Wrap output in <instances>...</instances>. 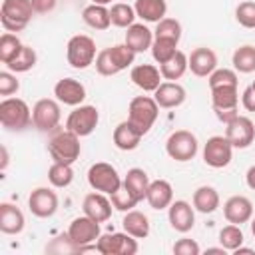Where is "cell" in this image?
<instances>
[{
	"label": "cell",
	"mask_w": 255,
	"mask_h": 255,
	"mask_svg": "<svg viewBox=\"0 0 255 255\" xmlns=\"http://www.w3.org/2000/svg\"><path fill=\"white\" fill-rule=\"evenodd\" d=\"M48 153L52 155L54 161L60 163H74L80 153H82V145H80V135H76L74 131L66 129H56L52 131L50 139H48Z\"/></svg>",
	"instance_id": "6da1fadb"
},
{
	"label": "cell",
	"mask_w": 255,
	"mask_h": 255,
	"mask_svg": "<svg viewBox=\"0 0 255 255\" xmlns=\"http://www.w3.org/2000/svg\"><path fill=\"white\" fill-rule=\"evenodd\" d=\"M0 124L8 131H24L32 124V110L22 98H4L0 102Z\"/></svg>",
	"instance_id": "7a4b0ae2"
},
{
	"label": "cell",
	"mask_w": 255,
	"mask_h": 255,
	"mask_svg": "<svg viewBox=\"0 0 255 255\" xmlns=\"http://www.w3.org/2000/svg\"><path fill=\"white\" fill-rule=\"evenodd\" d=\"M34 14L36 12L30 0H2L0 24L6 32H22L30 24Z\"/></svg>",
	"instance_id": "3957f363"
},
{
	"label": "cell",
	"mask_w": 255,
	"mask_h": 255,
	"mask_svg": "<svg viewBox=\"0 0 255 255\" xmlns=\"http://www.w3.org/2000/svg\"><path fill=\"white\" fill-rule=\"evenodd\" d=\"M159 116V106L151 96H135L128 108V122L143 135L153 128Z\"/></svg>",
	"instance_id": "277c9868"
},
{
	"label": "cell",
	"mask_w": 255,
	"mask_h": 255,
	"mask_svg": "<svg viewBox=\"0 0 255 255\" xmlns=\"http://www.w3.org/2000/svg\"><path fill=\"white\" fill-rule=\"evenodd\" d=\"M96 42L86 34H76L68 40L66 60L74 70H86L96 62Z\"/></svg>",
	"instance_id": "5b68a950"
},
{
	"label": "cell",
	"mask_w": 255,
	"mask_h": 255,
	"mask_svg": "<svg viewBox=\"0 0 255 255\" xmlns=\"http://www.w3.org/2000/svg\"><path fill=\"white\" fill-rule=\"evenodd\" d=\"M88 183L94 191H100V193H106V195H112L116 193L124 179L120 177L118 169L108 163V161H98V163H92L90 169H88Z\"/></svg>",
	"instance_id": "8992f818"
},
{
	"label": "cell",
	"mask_w": 255,
	"mask_h": 255,
	"mask_svg": "<svg viewBox=\"0 0 255 255\" xmlns=\"http://www.w3.org/2000/svg\"><path fill=\"white\" fill-rule=\"evenodd\" d=\"M62 120L60 102L52 98H42L32 108V126L42 133H52L58 129Z\"/></svg>",
	"instance_id": "52a82bcc"
},
{
	"label": "cell",
	"mask_w": 255,
	"mask_h": 255,
	"mask_svg": "<svg viewBox=\"0 0 255 255\" xmlns=\"http://www.w3.org/2000/svg\"><path fill=\"white\" fill-rule=\"evenodd\" d=\"M197 149H199V141H197L195 133H191L189 129H175L165 139L167 155L181 163L193 159L197 155Z\"/></svg>",
	"instance_id": "ba28073f"
},
{
	"label": "cell",
	"mask_w": 255,
	"mask_h": 255,
	"mask_svg": "<svg viewBox=\"0 0 255 255\" xmlns=\"http://www.w3.org/2000/svg\"><path fill=\"white\" fill-rule=\"evenodd\" d=\"M98 124H100V112L96 106H90V104L76 106L66 120V128L80 137L92 135L94 129L98 128Z\"/></svg>",
	"instance_id": "9c48e42d"
},
{
	"label": "cell",
	"mask_w": 255,
	"mask_h": 255,
	"mask_svg": "<svg viewBox=\"0 0 255 255\" xmlns=\"http://www.w3.org/2000/svg\"><path fill=\"white\" fill-rule=\"evenodd\" d=\"M233 145L225 135H211L203 145V161L213 169H221L233 159Z\"/></svg>",
	"instance_id": "30bf717a"
},
{
	"label": "cell",
	"mask_w": 255,
	"mask_h": 255,
	"mask_svg": "<svg viewBox=\"0 0 255 255\" xmlns=\"http://www.w3.org/2000/svg\"><path fill=\"white\" fill-rule=\"evenodd\" d=\"M98 253L102 255H135L137 253V239L129 233H104L96 241Z\"/></svg>",
	"instance_id": "8fae6325"
},
{
	"label": "cell",
	"mask_w": 255,
	"mask_h": 255,
	"mask_svg": "<svg viewBox=\"0 0 255 255\" xmlns=\"http://www.w3.org/2000/svg\"><path fill=\"white\" fill-rule=\"evenodd\" d=\"M225 137L231 141L235 149H245L255 139V124L247 116H237L229 124H225Z\"/></svg>",
	"instance_id": "7c38bea8"
},
{
	"label": "cell",
	"mask_w": 255,
	"mask_h": 255,
	"mask_svg": "<svg viewBox=\"0 0 255 255\" xmlns=\"http://www.w3.org/2000/svg\"><path fill=\"white\" fill-rule=\"evenodd\" d=\"M58 193L50 187H36L30 195H28V207L32 211V215L40 217V219H48L58 211Z\"/></svg>",
	"instance_id": "4fadbf2b"
},
{
	"label": "cell",
	"mask_w": 255,
	"mask_h": 255,
	"mask_svg": "<svg viewBox=\"0 0 255 255\" xmlns=\"http://www.w3.org/2000/svg\"><path fill=\"white\" fill-rule=\"evenodd\" d=\"M68 235L70 239L82 249V245H90V243H96L98 237L102 235L100 231V223L88 215H82V217H76L72 219L70 227H68Z\"/></svg>",
	"instance_id": "5bb4252c"
},
{
	"label": "cell",
	"mask_w": 255,
	"mask_h": 255,
	"mask_svg": "<svg viewBox=\"0 0 255 255\" xmlns=\"http://www.w3.org/2000/svg\"><path fill=\"white\" fill-rule=\"evenodd\" d=\"M167 219L171 229H175L177 233H187L195 225V207H191V203H187L185 199H175L167 207Z\"/></svg>",
	"instance_id": "9a60e30c"
},
{
	"label": "cell",
	"mask_w": 255,
	"mask_h": 255,
	"mask_svg": "<svg viewBox=\"0 0 255 255\" xmlns=\"http://www.w3.org/2000/svg\"><path fill=\"white\" fill-rule=\"evenodd\" d=\"M54 96L60 104L76 108L82 106V102L86 100V86L76 78H62L54 86Z\"/></svg>",
	"instance_id": "2e32d148"
},
{
	"label": "cell",
	"mask_w": 255,
	"mask_h": 255,
	"mask_svg": "<svg viewBox=\"0 0 255 255\" xmlns=\"http://www.w3.org/2000/svg\"><path fill=\"white\" fill-rule=\"evenodd\" d=\"M82 209H84V215L96 219L98 223H104L112 217V199L110 195L106 193H100V191H92L84 197V203H82Z\"/></svg>",
	"instance_id": "e0dca14e"
},
{
	"label": "cell",
	"mask_w": 255,
	"mask_h": 255,
	"mask_svg": "<svg viewBox=\"0 0 255 255\" xmlns=\"http://www.w3.org/2000/svg\"><path fill=\"white\" fill-rule=\"evenodd\" d=\"M185 98H187L185 88H183L181 84H177V82H169V80L161 82L159 88L153 92V100H155L157 106L163 108V110L179 108V106L185 102Z\"/></svg>",
	"instance_id": "ac0fdd59"
},
{
	"label": "cell",
	"mask_w": 255,
	"mask_h": 255,
	"mask_svg": "<svg viewBox=\"0 0 255 255\" xmlns=\"http://www.w3.org/2000/svg\"><path fill=\"white\" fill-rule=\"evenodd\" d=\"M223 215L229 223L243 225V223L251 221V217H253V203L245 195H231L223 203Z\"/></svg>",
	"instance_id": "d6986e66"
},
{
	"label": "cell",
	"mask_w": 255,
	"mask_h": 255,
	"mask_svg": "<svg viewBox=\"0 0 255 255\" xmlns=\"http://www.w3.org/2000/svg\"><path fill=\"white\" fill-rule=\"evenodd\" d=\"M129 80L143 92H155L163 80L161 72L157 66L153 64H137V66H131V72H129Z\"/></svg>",
	"instance_id": "ffe728a7"
},
{
	"label": "cell",
	"mask_w": 255,
	"mask_h": 255,
	"mask_svg": "<svg viewBox=\"0 0 255 255\" xmlns=\"http://www.w3.org/2000/svg\"><path fill=\"white\" fill-rule=\"evenodd\" d=\"M187 62H189V70L193 76L197 78H209V74L217 68V54L211 50V48H195L189 56H187Z\"/></svg>",
	"instance_id": "44dd1931"
},
{
	"label": "cell",
	"mask_w": 255,
	"mask_h": 255,
	"mask_svg": "<svg viewBox=\"0 0 255 255\" xmlns=\"http://www.w3.org/2000/svg\"><path fill=\"white\" fill-rule=\"evenodd\" d=\"M26 225V217L22 213V209L14 203H0V231L6 235H18L24 231Z\"/></svg>",
	"instance_id": "7402d4cb"
},
{
	"label": "cell",
	"mask_w": 255,
	"mask_h": 255,
	"mask_svg": "<svg viewBox=\"0 0 255 255\" xmlns=\"http://www.w3.org/2000/svg\"><path fill=\"white\" fill-rule=\"evenodd\" d=\"M147 203L151 209L155 211H161V209H167L173 201V187L167 179H153L147 187V195H145Z\"/></svg>",
	"instance_id": "603a6c76"
},
{
	"label": "cell",
	"mask_w": 255,
	"mask_h": 255,
	"mask_svg": "<svg viewBox=\"0 0 255 255\" xmlns=\"http://www.w3.org/2000/svg\"><path fill=\"white\" fill-rule=\"evenodd\" d=\"M149 175L141 169V167H131V169H128V173L124 175V189L139 203V201H143L145 199V195H147V187H149Z\"/></svg>",
	"instance_id": "cb8c5ba5"
},
{
	"label": "cell",
	"mask_w": 255,
	"mask_h": 255,
	"mask_svg": "<svg viewBox=\"0 0 255 255\" xmlns=\"http://www.w3.org/2000/svg\"><path fill=\"white\" fill-rule=\"evenodd\" d=\"M124 42L135 52V54H141L145 50L151 48L153 44V32L145 26V24H139V22H133L129 28H126V38Z\"/></svg>",
	"instance_id": "d4e9b609"
},
{
	"label": "cell",
	"mask_w": 255,
	"mask_h": 255,
	"mask_svg": "<svg viewBox=\"0 0 255 255\" xmlns=\"http://www.w3.org/2000/svg\"><path fill=\"white\" fill-rule=\"evenodd\" d=\"M141 137H143V133H141L139 129H135L128 120H126V122H120V124L116 126V129H114V135H112L114 145H116L118 149H122V151H131V149H135V147L139 145Z\"/></svg>",
	"instance_id": "484cf974"
},
{
	"label": "cell",
	"mask_w": 255,
	"mask_h": 255,
	"mask_svg": "<svg viewBox=\"0 0 255 255\" xmlns=\"http://www.w3.org/2000/svg\"><path fill=\"white\" fill-rule=\"evenodd\" d=\"M122 227L126 233H129L135 239H145L149 235V219L145 213H141L137 209L126 211V215L122 219Z\"/></svg>",
	"instance_id": "4316f807"
},
{
	"label": "cell",
	"mask_w": 255,
	"mask_h": 255,
	"mask_svg": "<svg viewBox=\"0 0 255 255\" xmlns=\"http://www.w3.org/2000/svg\"><path fill=\"white\" fill-rule=\"evenodd\" d=\"M219 203H221V199L213 185H199L193 191V207L199 213H205V215L213 213V211H217Z\"/></svg>",
	"instance_id": "83f0119b"
},
{
	"label": "cell",
	"mask_w": 255,
	"mask_h": 255,
	"mask_svg": "<svg viewBox=\"0 0 255 255\" xmlns=\"http://www.w3.org/2000/svg\"><path fill=\"white\" fill-rule=\"evenodd\" d=\"M133 10H135L137 18H141L143 22L157 24L167 14V2L165 0H135Z\"/></svg>",
	"instance_id": "f1b7e54d"
},
{
	"label": "cell",
	"mask_w": 255,
	"mask_h": 255,
	"mask_svg": "<svg viewBox=\"0 0 255 255\" xmlns=\"http://www.w3.org/2000/svg\"><path fill=\"white\" fill-rule=\"evenodd\" d=\"M211 106H213V112L237 110V106H239V92H237V86H219V88H211Z\"/></svg>",
	"instance_id": "f546056e"
},
{
	"label": "cell",
	"mask_w": 255,
	"mask_h": 255,
	"mask_svg": "<svg viewBox=\"0 0 255 255\" xmlns=\"http://www.w3.org/2000/svg\"><path fill=\"white\" fill-rule=\"evenodd\" d=\"M82 20L92 30H108L112 26L110 8L108 6H102V4H90V6H86L82 10Z\"/></svg>",
	"instance_id": "4dcf8cb0"
},
{
	"label": "cell",
	"mask_w": 255,
	"mask_h": 255,
	"mask_svg": "<svg viewBox=\"0 0 255 255\" xmlns=\"http://www.w3.org/2000/svg\"><path fill=\"white\" fill-rule=\"evenodd\" d=\"M187 70H189V62L181 50H177L165 64H159V72H161L163 80H169V82H177Z\"/></svg>",
	"instance_id": "1f68e13d"
},
{
	"label": "cell",
	"mask_w": 255,
	"mask_h": 255,
	"mask_svg": "<svg viewBox=\"0 0 255 255\" xmlns=\"http://www.w3.org/2000/svg\"><path fill=\"white\" fill-rule=\"evenodd\" d=\"M233 70L239 74H253L255 72V46L245 44L239 46L231 56Z\"/></svg>",
	"instance_id": "d6a6232c"
},
{
	"label": "cell",
	"mask_w": 255,
	"mask_h": 255,
	"mask_svg": "<svg viewBox=\"0 0 255 255\" xmlns=\"http://www.w3.org/2000/svg\"><path fill=\"white\" fill-rule=\"evenodd\" d=\"M110 18H112V24L116 28H129L135 22L137 14H135L133 6H129L126 2H116L110 8Z\"/></svg>",
	"instance_id": "836d02e7"
},
{
	"label": "cell",
	"mask_w": 255,
	"mask_h": 255,
	"mask_svg": "<svg viewBox=\"0 0 255 255\" xmlns=\"http://www.w3.org/2000/svg\"><path fill=\"white\" fill-rule=\"evenodd\" d=\"M22 48H24V44L20 42V38L14 32H4L0 36V62L10 64L22 52Z\"/></svg>",
	"instance_id": "e575fe53"
},
{
	"label": "cell",
	"mask_w": 255,
	"mask_h": 255,
	"mask_svg": "<svg viewBox=\"0 0 255 255\" xmlns=\"http://www.w3.org/2000/svg\"><path fill=\"white\" fill-rule=\"evenodd\" d=\"M48 181L52 183V187H68L72 181H74V169L70 163H60V161H54L48 169Z\"/></svg>",
	"instance_id": "d590c367"
},
{
	"label": "cell",
	"mask_w": 255,
	"mask_h": 255,
	"mask_svg": "<svg viewBox=\"0 0 255 255\" xmlns=\"http://www.w3.org/2000/svg\"><path fill=\"white\" fill-rule=\"evenodd\" d=\"M177 40H171V38H155L153 36V44H151V58L157 62V64H165L175 52H177Z\"/></svg>",
	"instance_id": "8d00e7d4"
},
{
	"label": "cell",
	"mask_w": 255,
	"mask_h": 255,
	"mask_svg": "<svg viewBox=\"0 0 255 255\" xmlns=\"http://www.w3.org/2000/svg\"><path fill=\"white\" fill-rule=\"evenodd\" d=\"M108 54H110L114 66H116L120 72L131 68V64H133V60H135V52H133L126 42H124V44L110 46V48H108Z\"/></svg>",
	"instance_id": "74e56055"
},
{
	"label": "cell",
	"mask_w": 255,
	"mask_h": 255,
	"mask_svg": "<svg viewBox=\"0 0 255 255\" xmlns=\"http://www.w3.org/2000/svg\"><path fill=\"white\" fill-rule=\"evenodd\" d=\"M36 62H38L36 50H34L32 46H26V44H24L22 52H20L10 64H6V68H8L10 72H14V74H24V72L32 70V68L36 66Z\"/></svg>",
	"instance_id": "f35d334b"
},
{
	"label": "cell",
	"mask_w": 255,
	"mask_h": 255,
	"mask_svg": "<svg viewBox=\"0 0 255 255\" xmlns=\"http://www.w3.org/2000/svg\"><path fill=\"white\" fill-rule=\"evenodd\" d=\"M243 231H241V225H235V223H229L225 227H221L219 231V243L221 247H225V251H235L237 247L243 245Z\"/></svg>",
	"instance_id": "ab89813d"
},
{
	"label": "cell",
	"mask_w": 255,
	"mask_h": 255,
	"mask_svg": "<svg viewBox=\"0 0 255 255\" xmlns=\"http://www.w3.org/2000/svg\"><path fill=\"white\" fill-rule=\"evenodd\" d=\"M153 36L155 38H171V40H181V24L179 20L175 18H163L155 24V30H153Z\"/></svg>",
	"instance_id": "60d3db41"
},
{
	"label": "cell",
	"mask_w": 255,
	"mask_h": 255,
	"mask_svg": "<svg viewBox=\"0 0 255 255\" xmlns=\"http://www.w3.org/2000/svg\"><path fill=\"white\" fill-rule=\"evenodd\" d=\"M207 82H209V90L219 86H237V72L229 68H215L209 74Z\"/></svg>",
	"instance_id": "b9f144b4"
},
{
	"label": "cell",
	"mask_w": 255,
	"mask_h": 255,
	"mask_svg": "<svg viewBox=\"0 0 255 255\" xmlns=\"http://www.w3.org/2000/svg\"><path fill=\"white\" fill-rule=\"evenodd\" d=\"M235 20L239 22V26L253 30L255 28V2L251 0L239 2L235 8Z\"/></svg>",
	"instance_id": "7bdbcfd3"
},
{
	"label": "cell",
	"mask_w": 255,
	"mask_h": 255,
	"mask_svg": "<svg viewBox=\"0 0 255 255\" xmlns=\"http://www.w3.org/2000/svg\"><path fill=\"white\" fill-rule=\"evenodd\" d=\"M94 66H96V72L100 76H116V74H120V70L114 66V62H112V58L108 54V48H104V50L98 52Z\"/></svg>",
	"instance_id": "ee69618b"
},
{
	"label": "cell",
	"mask_w": 255,
	"mask_h": 255,
	"mask_svg": "<svg viewBox=\"0 0 255 255\" xmlns=\"http://www.w3.org/2000/svg\"><path fill=\"white\" fill-rule=\"evenodd\" d=\"M110 199H112V205H114V209H118V211H129V209H133L135 205H137V201L124 189V185L116 191V193H112L110 195Z\"/></svg>",
	"instance_id": "f6af8a7d"
},
{
	"label": "cell",
	"mask_w": 255,
	"mask_h": 255,
	"mask_svg": "<svg viewBox=\"0 0 255 255\" xmlns=\"http://www.w3.org/2000/svg\"><path fill=\"white\" fill-rule=\"evenodd\" d=\"M46 251H50V253H80V247L66 233V235L56 237L50 245H46Z\"/></svg>",
	"instance_id": "bcb514c9"
},
{
	"label": "cell",
	"mask_w": 255,
	"mask_h": 255,
	"mask_svg": "<svg viewBox=\"0 0 255 255\" xmlns=\"http://www.w3.org/2000/svg\"><path fill=\"white\" fill-rule=\"evenodd\" d=\"M18 90H20V82H18L16 74H14V72H10V70L0 72V96L10 98V96H12V94H16Z\"/></svg>",
	"instance_id": "7dc6e473"
},
{
	"label": "cell",
	"mask_w": 255,
	"mask_h": 255,
	"mask_svg": "<svg viewBox=\"0 0 255 255\" xmlns=\"http://www.w3.org/2000/svg\"><path fill=\"white\" fill-rule=\"evenodd\" d=\"M173 253L175 255H199L201 253V247L197 245V241L183 237V239H177L173 243Z\"/></svg>",
	"instance_id": "c3c4849f"
},
{
	"label": "cell",
	"mask_w": 255,
	"mask_h": 255,
	"mask_svg": "<svg viewBox=\"0 0 255 255\" xmlns=\"http://www.w3.org/2000/svg\"><path fill=\"white\" fill-rule=\"evenodd\" d=\"M241 104L247 112H255V88L253 86H247L241 94Z\"/></svg>",
	"instance_id": "681fc988"
},
{
	"label": "cell",
	"mask_w": 255,
	"mask_h": 255,
	"mask_svg": "<svg viewBox=\"0 0 255 255\" xmlns=\"http://www.w3.org/2000/svg\"><path fill=\"white\" fill-rule=\"evenodd\" d=\"M30 2H32V8L36 14H48L58 4V0H30Z\"/></svg>",
	"instance_id": "f907efd6"
},
{
	"label": "cell",
	"mask_w": 255,
	"mask_h": 255,
	"mask_svg": "<svg viewBox=\"0 0 255 255\" xmlns=\"http://www.w3.org/2000/svg\"><path fill=\"white\" fill-rule=\"evenodd\" d=\"M215 116H217V120H219V122L229 124L233 118H237V116H239V112H237V110H221V112H215Z\"/></svg>",
	"instance_id": "816d5d0a"
},
{
	"label": "cell",
	"mask_w": 255,
	"mask_h": 255,
	"mask_svg": "<svg viewBox=\"0 0 255 255\" xmlns=\"http://www.w3.org/2000/svg\"><path fill=\"white\" fill-rule=\"evenodd\" d=\"M245 183H247L249 189L255 191V165H251V167L247 169V173H245Z\"/></svg>",
	"instance_id": "f5cc1de1"
},
{
	"label": "cell",
	"mask_w": 255,
	"mask_h": 255,
	"mask_svg": "<svg viewBox=\"0 0 255 255\" xmlns=\"http://www.w3.org/2000/svg\"><path fill=\"white\" fill-rule=\"evenodd\" d=\"M233 253H235V255H241V253H247V255H255V251H253V249H249V247H243V245H241V247H237Z\"/></svg>",
	"instance_id": "db71d44e"
},
{
	"label": "cell",
	"mask_w": 255,
	"mask_h": 255,
	"mask_svg": "<svg viewBox=\"0 0 255 255\" xmlns=\"http://www.w3.org/2000/svg\"><path fill=\"white\" fill-rule=\"evenodd\" d=\"M6 165H8V151L6 147H2V169H6Z\"/></svg>",
	"instance_id": "11a10c76"
},
{
	"label": "cell",
	"mask_w": 255,
	"mask_h": 255,
	"mask_svg": "<svg viewBox=\"0 0 255 255\" xmlns=\"http://www.w3.org/2000/svg\"><path fill=\"white\" fill-rule=\"evenodd\" d=\"M207 253H221V255H225V247H209Z\"/></svg>",
	"instance_id": "9f6ffc18"
},
{
	"label": "cell",
	"mask_w": 255,
	"mask_h": 255,
	"mask_svg": "<svg viewBox=\"0 0 255 255\" xmlns=\"http://www.w3.org/2000/svg\"><path fill=\"white\" fill-rule=\"evenodd\" d=\"M112 0H92V4H102V6H108Z\"/></svg>",
	"instance_id": "6f0895ef"
},
{
	"label": "cell",
	"mask_w": 255,
	"mask_h": 255,
	"mask_svg": "<svg viewBox=\"0 0 255 255\" xmlns=\"http://www.w3.org/2000/svg\"><path fill=\"white\" fill-rule=\"evenodd\" d=\"M251 233H253V237H255V217L251 219Z\"/></svg>",
	"instance_id": "680465c9"
},
{
	"label": "cell",
	"mask_w": 255,
	"mask_h": 255,
	"mask_svg": "<svg viewBox=\"0 0 255 255\" xmlns=\"http://www.w3.org/2000/svg\"><path fill=\"white\" fill-rule=\"evenodd\" d=\"M251 86H253V88H255V80H253V84H251Z\"/></svg>",
	"instance_id": "91938a15"
}]
</instances>
